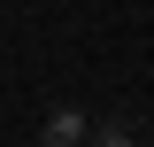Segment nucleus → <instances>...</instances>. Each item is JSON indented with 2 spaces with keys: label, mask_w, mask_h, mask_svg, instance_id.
I'll return each mask as SVG.
<instances>
[{
  "label": "nucleus",
  "mask_w": 154,
  "mask_h": 147,
  "mask_svg": "<svg viewBox=\"0 0 154 147\" xmlns=\"http://www.w3.org/2000/svg\"><path fill=\"white\" fill-rule=\"evenodd\" d=\"M85 147H131V139H123V132H100V139H85Z\"/></svg>",
  "instance_id": "f03ea898"
},
{
  "label": "nucleus",
  "mask_w": 154,
  "mask_h": 147,
  "mask_svg": "<svg viewBox=\"0 0 154 147\" xmlns=\"http://www.w3.org/2000/svg\"><path fill=\"white\" fill-rule=\"evenodd\" d=\"M54 139H69V147H85V116H77V109H62V116H54Z\"/></svg>",
  "instance_id": "f257e3e1"
},
{
  "label": "nucleus",
  "mask_w": 154,
  "mask_h": 147,
  "mask_svg": "<svg viewBox=\"0 0 154 147\" xmlns=\"http://www.w3.org/2000/svg\"><path fill=\"white\" fill-rule=\"evenodd\" d=\"M46 147H69V139H54V132H46Z\"/></svg>",
  "instance_id": "7ed1b4c3"
}]
</instances>
